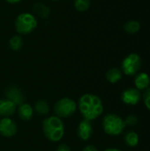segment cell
Listing matches in <instances>:
<instances>
[{
  "label": "cell",
  "instance_id": "obj_17",
  "mask_svg": "<svg viewBox=\"0 0 150 151\" xmlns=\"http://www.w3.org/2000/svg\"><path fill=\"white\" fill-rule=\"evenodd\" d=\"M141 29V24L136 20H128L124 25V30L128 34H135Z\"/></svg>",
  "mask_w": 150,
  "mask_h": 151
},
{
  "label": "cell",
  "instance_id": "obj_18",
  "mask_svg": "<svg viewBox=\"0 0 150 151\" xmlns=\"http://www.w3.org/2000/svg\"><path fill=\"white\" fill-rule=\"evenodd\" d=\"M9 45L11 47V49L12 50H19L23 45V41H22V38L19 36V35H14L12 36L10 41H9Z\"/></svg>",
  "mask_w": 150,
  "mask_h": 151
},
{
  "label": "cell",
  "instance_id": "obj_23",
  "mask_svg": "<svg viewBox=\"0 0 150 151\" xmlns=\"http://www.w3.org/2000/svg\"><path fill=\"white\" fill-rule=\"evenodd\" d=\"M56 151H72L71 150V149H70V147L68 146V145H66V144H60V145H58L57 146V150Z\"/></svg>",
  "mask_w": 150,
  "mask_h": 151
},
{
  "label": "cell",
  "instance_id": "obj_24",
  "mask_svg": "<svg viewBox=\"0 0 150 151\" xmlns=\"http://www.w3.org/2000/svg\"><path fill=\"white\" fill-rule=\"evenodd\" d=\"M82 151H98V150L95 146H93V145H88V146H86L83 149Z\"/></svg>",
  "mask_w": 150,
  "mask_h": 151
},
{
  "label": "cell",
  "instance_id": "obj_2",
  "mask_svg": "<svg viewBox=\"0 0 150 151\" xmlns=\"http://www.w3.org/2000/svg\"><path fill=\"white\" fill-rule=\"evenodd\" d=\"M42 127L44 136L52 142H57L64 137L65 125L62 119L57 116H50L44 119Z\"/></svg>",
  "mask_w": 150,
  "mask_h": 151
},
{
  "label": "cell",
  "instance_id": "obj_11",
  "mask_svg": "<svg viewBox=\"0 0 150 151\" xmlns=\"http://www.w3.org/2000/svg\"><path fill=\"white\" fill-rule=\"evenodd\" d=\"M5 96L7 99L13 102L16 105H19L24 103V96L21 90L17 87H10L5 91Z\"/></svg>",
  "mask_w": 150,
  "mask_h": 151
},
{
  "label": "cell",
  "instance_id": "obj_15",
  "mask_svg": "<svg viewBox=\"0 0 150 151\" xmlns=\"http://www.w3.org/2000/svg\"><path fill=\"white\" fill-rule=\"evenodd\" d=\"M34 111L41 116H46L50 112V106L48 103L44 100H38L34 104Z\"/></svg>",
  "mask_w": 150,
  "mask_h": 151
},
{
  "label": "cell",
  "instance_id": "obj_26",
  "mask_svg": "<svg viewBox=\"0 0 150 151\" xmlns=\"http://www.w3.org/2000/svg\"><path fill=\"white\" fill-rule=\"evenodd\" d=\"M104 151H121L118 149H116V148H109V149H106Z\"/></svg>",
  "mask_w": 150,
  "mask_h": 151
},
{
  "label": "cell",
  "instance_id": "obj_13",
  "mask_svg": "<svg viewBox=\"0 0 150 151\" xmlns=\"http://www.w3.org/2000/svg\"><path fill=\"white\" fill-rule=\"evenodd\" d=\"M134 85L135 88L138 90H146L148 88H149L150 78L148 73H139L136 74L134 78Z\"/></svg>",
  "mask_w": 150,
  "mask_h": 151
},
{
  "label": "cell",
  "instance_id": "obj_19",
  "mask_svg": "<svg viewBox=\"0 0 150 151\" xmlns=\"http://www.w3.org/2000/svg\"><path fill=\"white\" fill-rule=\"evenodd\" d=\"M34 11L42 18L48 17L50 13V9L42 4H35L34 5Z\"/></svg>",
  "mask_w": 150,
  "mask_h": 151
},
{
  "label": "cell",
  "instance_id": "obj_4",
  "mask_svg": "<svg viewBox=\"0 0 150 151\" xmlns=\"http://www.w3.org/2000/svg\"><path fill=\"white\" fill-rule=\"evenodd\" d=\"M77 103L69 97H63L57 100L53 107L55 116L60 119H66L72 116L77 110Z\"/></svg>",
  "mask_w": 150,
  "mask_h": 151
},
{
  "label": "cell",
  "instance_id": "obj_7",
  "mask_svg": "<svg viewBox=\"0 0 150 151\" xmlns=\"http://www.w3.org/2000/svg\"><path fill=\"white\" fill-rule=\"evenodd\" d=\"M141 99V94L140 90L135 88H129L124 90L121 94V100L122 102L130 106L136 105L140 103Z\"/></svg>",
  "mask_w": 150,
  "mask_h": 151
},
{
  "label": "cell",
  "instance_id": "obj_21",
  "mask_svg": "<svg viewBox=\"0 0 150 151\" xmlns=\"http://www.w3.org/2000/svg\"><path fill=\"white\" fill-rule=\"evenodd\" d=\"M143 102L147 109L150 111V88H148L142 95Z\"/></svg>",
  "mask_w": 150,
  "mask_h": 151
},
{
  "label": "cell",
  "instance_id": "obj_12",
  "mask_svg": "<svg viewBox=\"0 0 150 151\" xmlns=\"http://www.w3.org/2000/svg\"><path fill=\"white\" fill-rule=\"evenodd\" d=\"M17 112L20 119L24 121H29L34 116V108L29 104L23 103L18 106Z\"/></svg>",
  "mask_w": 150,
  "mask_h": 151
},
{
  "label": "cell",
  "instance_id": "obj_10",
  "mask_svg": "<svg viewBox=\"0 0 150 151\" xmlns=\"http://www.w3.org/2000/svg\"><path fill=\"white\" fill-rule=\"evenodd\" d=\"M17 111V105L11 100L4 98L0 99V117L11 118Z\"/></svg>",
  "mask_w": 150,
  "mask_h": 151
},
{
  "label": "cell",
  "instance_id": "obj_1",
  "mask_svg": "<svg viewBox=\"0 0 150 151\" xmlns=\"http://www.w3.org/2000/svg\"><path fill=\"white\" fill-rule=\"evenodd\" d=\"M77 106L84 119L89 121L96 119L103 112V104L101 98L93 94L82 95L78 101Z\"/></svg>",
  "mask_w": 150,
  "mask_h": 151
},
{
  "label": "cell",
  "instance_id": "obj_16",
  "mask_svg": "<svg viewBox=\"0 0 150 151\" xmlns=\"http://www.w3.org/2000/svg\"><path fill=\"white\" fill-rule=\"evenodd\" d=\"M125 142L126 144L130 148H134L139 143V135L137 133L133 131H129L125 135Z\"/></svg>",
  "mask_w": 150,
  "mask_h": 151
},
{
  "label": "cell",
  "instance_id": "obj_27",
  "mask_svg": "<svg viewBox=\"0 0 150 151\" xmlns=\"http://www.w3.org/2000/svg\"><path fill=\"white\" fill-rule=\"evenodd\" d=\"M52 1H59V0H52Z\"/></svg>",
  "mask_w": 150,
  "mask_h": 151
},
{
  "label": "cell",
  "instance_id": "obj_20",
  "mask_svg": "<svg viewBox=\"0 0 150 151\" xmlns=\"http://www.w3.org/2000/svg\"><path fill=\"white\" fill-rule=\"evenodd\" d=\"M90 0H75L74 7L78 12H86L90 7Z\"/></svg>",
  "mask_w": 150,
  "mask_h": 151
},
{
  "label": "cell",
  "instance_id": "obj_5",
  "mask_svg": "<svg viewBox=\"0 0 150 151\" xmlns=\"http://www.w3.org/2000/svg\"><path fill=\"white\" fill-rule=\"evenodd\" d=\"M37 27V20L34 15L24 12L19 14L15 19V29L20 35H28Z\"/></svg>",
  "mask_w": 150,
  "mask_h": 151
},
{
  "label": "cell",
  "instance_id": "obj_9",
  "mask_svg": "<svg viewBox=\"0 0 150 151\" xmlns=\"http://www.w3.org/2000/svg\"><path fill=\"white\" fill-rule=\"evenodd\" d=\"M94 129L91 121L87 119H82L77 127V135L82 141H88L93 135Z\"/></svg>",
  "mask_w": 150,
  "mask_h": 151
},
{
  "label": "cell",
  "instance_id": "obj_25",
  "mask_svg": "<svg viewBox=\"0 0 150 151\" xmlns=\"http://www.w3.org/2000/svg\"><path fill=\"white\" fill-rule=\"evenodd\" d=\"M5 1L10 4H17V3H19L21 0H5Z\"/></svg>",
  "mask_w": 150,
  "mask_h": 151
},
{
  "label": "cell",
  "instance_id": "obj_6",
  "mask_svg": "<svg viewBox=\"0 0 150 151\" xmlns=\"http://www.w3.org/2000/svg\"><path fill=\"white\" fill-rule=\"evenodd\" d=\"M141 58L136 53L126 56L121 64V71L127 76H133L139 73L141 67Z\"/></svg>",
  "mask_w": 150,
  "mask_h": 151
},
{
  "label": "cell",
  "instance_id": "obj_3",
  "mask_svg": "<svg viewBox=\"0 0 150 151\" xmlns=\"http://www.w3.org/2000/svg\"><path fill=\"white\" fill-rule=\"evenodd\" d=\"M102 125L104 133L111 136L120 135L126 127L125 120L120 116L114 113H110L104 116Z\"/></svg>",
  "mask_w": 150,
  "mask_h": 151
},
{
  "label": "cell",
  "instance_id": "obj_22",
  "mask_svg": "<svg viewBox=\"0 0 150 151\" xmlns=\"http://www.w3.org/2000/svg\"><path fill=\"white\" fill-rule=\"evenodd\" d=\"M138 122V118L135 116V115H129L126 117V120H125V123H126V126H135Z\"/></svg>",
  "mask_w": 150,
  "mask_h": 151
},
{
  "label": "cell",
  "instance_id": "obj_8",
  "mask_svg": "<svg viewBox=\"0 0 150 151\" xmlns=\"http://www.w3.org/2000/svg\"><path fill=\"white\" fill-rule=\"evenodd\" d=\"M17 133V125L11 118L0 119V134L6 138L14 136Z\"/></svg>",
  "mask_w": 150,
  "mask_h": 151
},
{
  "label": "cell",
  "instance_id": "obj_14",
  "mask_svg": "<svg viewBox=\"0 0 150 151\" xmlns=\"http://www.w3.org/2000/svg\"><path fill=\"white\" fill-rule=\"evenodd\" d=\"M106 79L110 83H117L122 79V71L117 67L111 68L106 73Z\"/></svg>",
  "mask_w": 150,
  "mask_h": 151
}]
</instances>
